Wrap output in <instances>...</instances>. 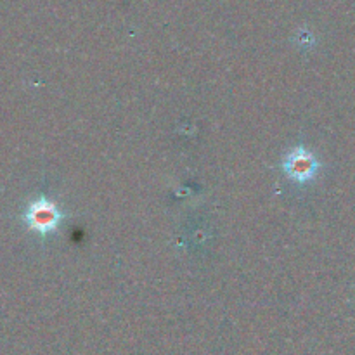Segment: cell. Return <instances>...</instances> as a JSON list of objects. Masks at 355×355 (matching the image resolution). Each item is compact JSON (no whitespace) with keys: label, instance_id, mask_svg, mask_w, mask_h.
Masks as SVG:
<instances>
[{"label":"cell","instance_id":"obj_1","mask_svg":"<svg viewBox=\"0 0 355 355\" xmlns=\"http://www.w3.org/2000/svg\"><path fill=\"white\" fill-rule=\"evenodd\" d=\"M24 220L28 222V227L33 231L40 232V234H47L58 229L59 222H61V211L45 198L35 200L30 203L26 214H24Z\"/></svg>","mask_w":355,"mask_h":355},{"label":"cell","instance_id":"obj_2","mask_svg":"<svg viewBox=\"0 0 355 355\" xmlns=\"http://www.w3.org/2000/svg\"><path fill=\"white\" fill-rule=\"evenodd\" d=\"M318 170L319 163L315 156L304 148L293 149L284 159V172L288 173V177L298 180V182L314 179Z\"/></svg>","mask_w":355,"mask_h":355}]
</instances>
